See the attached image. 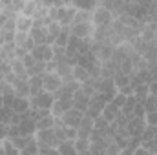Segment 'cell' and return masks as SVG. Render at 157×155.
<instances>
[{
    "mask_svg": "<svg viewBox=\"0 0 157 155\" xmlns=\"http://www.w3.org/2000/svg\"><path fill=\"white\" fill-rule=\"evenodd\" d=\"M53 102H55L53 93H49V91H46V89H44L40 95L29 99V106H31V108H35V110H51Z\"/></svg>",
    "mask_w": 157,
    "mask_h": 155,
    "instance_id": "6da1fadb",
    "label": "cell"
},
{
    "mask_svg": "<svg viewBox=\"0 0 157 155\" xmlns=\"http://www.w3.org/2000/svg\"><path fill=\"white\" fill-rule=\"evenodd\" d=\"M93 22L97 24V28L99 26H112V22H113V13L110 11V9H106V7H97L95 11H93Z\"/></svg>",
    "mask_w": 157,
    "mask_h": 155,
    "instance_id": "7a4b0ae2",
    "label": "cell"
},
{
    "mask_svg": "<svg viewBox=\"0 0 157 155\" xmlns=\"http://www.w3.org/2000/svg\"><path fill=\"white\" fill-rule=\"evenodd\" d=\"M37 142L39 144H44V146H51V148H59V141L55 137V130H40L37 131Z\"/></svg>",
    "mask_w": 157,
    "mask_h": 155,
    "instance_id": "3957f363",
    "label": "cell"
},
{
    "mask_svg": "<svg viewBox=\"0 0 157 155\" xmlns=\"http://www.w3.org/2000/svg\"><path fill=\"white\" fill-rule=\"evenodd\" d=\"M75 13L77 9L73 6H64V7H59V24L62 28H68L73 24V18H75Z\"/></svg>",
    "mask_w": 157,
    "mask_h": 155,
    "instance_id": "277c9868",
    "label": "cell"
},
{
    "mask_svg": "<svg viewBox=\"0 0 157 155\" xmlns=\"http://www.w3.org/2000/svg\"><path fill=\"white\" fill-rule=\"evenodd\" d=\"M31 57L39 62H49L53 60V47L44 44V46H35V49L31 51Z\"/></svg>",
    "mask_w": 157,
    "mask_h": 155,
    "instance_id": "5b68a950",
    "label": "cell"
},
{
    "mask_svg": "<svg viewBox=\"0 0 157 155\" xmlns=\"http://www.w3.org/2000/svg\"><path fill=\"white\" fill-rule=\"evenodd\" d=\"M70 33H71L73 37H78V39H90V35L93 33V26H91V22L71 24V28H70Z\"/></svg>",
    "mask_w": 157,
    "mask_h": 155,
    "instance_id": "8992f818",
    "label": "cell"
},
{
    "mask_svg": "<svg viewBox=\"0 0 157 155\" xmlns=\"http://www.w3.org/2000/svg\"><path fill=\"white\" fill-rule=\"evenodd\" d=\"M91 131H93V119L88 117V115H84L82 120H80V124H78V128H77V139H86V141H90ZM77 139H75V141H77Z\"/></svg>",
    "mask_w": 157,
    "mask_h": 155,
    "instance_id": "52a82bcc",
    "label": "cell"
},
{
    "mask_svg": "<svg viewBox=\"0 0 157 155\" xmlns=\"http://www.w3.org/2000/svg\"><path fill=\"white\" fill-rule=\"evenodd\" d=\"M144 128H146L144 119H137V117H133V119H130V120H128L126 131H128V135H130V137H141V135H143V131H144Z\"/></svg>",
    "mask_w": 157,
    "mask_h": 155,
    "instance_id": "ba28073f",
    "label": "cell"
},
{
    "mask_svg": "<svg viewBox=\"0 0 157 155\" xmlns=\"http://www.w3.org/2000/svg\"><path fill=\"white\" fill-rule=\"evenodd\" d=\"M82 117H84L82 112H78V110H75V108H71L70 112H66L60 119L64 120L66 128H75V130H77L78 124H80V120H82Z\"/></svg>",
    "mask_w": 157,
    "mask_h": 155,
    "instance_id": "9c48e42d",
    "label": "cell"
},
{
    "mask_svg": "<svg viewBox=\"0 0 157 155\" xmlns=\"http://www.w3.org/2000/svg\"><path fill=\"white\" fill-rule=\"evenodd\" d=\"M42 80H44V89L49 91V93H55L62 86V78L59 77L57 73H44Z\"/></svg>",
    "mask_w": 157,
    "mask_h": 155,
    "instance_id": "30bf717a",
    "label": "cell"
},
{
    "mask_svg": "<svg viewBox=\"0 0 157 155\" xmlns=\"http://www.w3.org/2000/svg\"><path fill=\"white\" fill-rule=\"evenodd\" d=\"M73 108V99H57L51 106V112L55 117H62L66 112H70Z\"/></svg>",
    "mask_w": 157,
    "mask_h": 155,
    "instance_id": "8fae6325",
    "label": "cell"
},
{
    "mask_svg": "<svg viewBox=\"0 0 157 155\" xmlns=\"http://www.w3.org/2000/svg\"><path fill=\"white\" fill-rule=\"evenodd\" d=\"M88 106H90V97H88L82 89H78L77 93L73 95V108L84 113V112L88 110Z\"/></svg>",
    "mask_w": 157,
    "mask_h": 155,
    "instance_id": "7c38bea8",
    "label": "cell"
},
{
    "mask_svg": "<svg viewBox=\"0 0 157 155\" xmlns=\"http://www.w3.org/2000/svg\"><path fill=\"white\" fill-rule=\"evenodd\" d=\"M29 39H33V42L37 46L48 44V31H46V28H31L29 29Z\"/></svg>",
    "mask_w": 157,
    "mask_h": 155,
    "instance_id": "4fadbf2b",
    "label": "cell"
},
{
    "mask_svg": "<svg viewBox=\"0 0 157 155\" xmlns=\"http://www.w3.org/2000/svg\"><path fill=\"white\" fill-rule=\"evenodd\" d=\"M29 84V97H37L44 91V80H42V75H37V77H29L28 80Z\"/></svg>",
    "mask_w": 157,
    "mask_h": 155,
    "instance_id": "5bb4252c",
    "label": "cell"
},
{
    "mask_svg": "<svg viewBox=\"0 0 157 155\" xmlns=\"http://www.w3.org/2000/svg\"><path fill=\"white\" fill-rule=\"evenodd\" d=\"M15 49H17V44L15 42H6L2 47H0V59H4V62H13L15 60Z\"/></svg>",
    "mask_w": 157,
    "mask_h": 155,
    "instance_id": "9a60e30c",
    "label": "cell"
},
{
    "mask_svg": "<svg viewBox=\"0 0 157 155\" xmlns=\"http://www.w3.org/2000/svg\"><path fill=\"white\" fill-rule=\"evenodd\" d=\"M141 84H150L148 80V71L143 70V71H132L130 73V86H141Z\"/></svg>",
    "mask_w": 157,
    "mask_h": 155,
    "instance_id": "2e32d148",
    "label": "cell"
},
{
    "mask_svg": "<svg viewBox=\"0 0 157 155\" xmlns=\"http://www.w3.org/2000/svg\"><path fill=\"white\" fill-rule=\"evenodd\" d=\"M13 86V89H15V93H17V97H29V84H28V80H22V78H15V82L11 84Z\"/></svg>",
    "mask_w": 157,
    "mask_h": 155,
    "instance_id": "e0dca14e",
    "label": "cell"
},
{
    "mask_svg": "<svg viewBox=\"0 0 157 155\" xmlns=\"http://www.w3.org/2000/svg\"><path fill=\"white\" fill-rule=\"evenodd\" d=\"M148 95H150V84H141V86L133 88V97H135L137 104H144Z\"/></svg>",
    "mask_w": 157,
    "mask_h": 155,
    "instance_id": "ac0fdd59",
    "label": "cell"
},
{
    "mask_svg": "<svg viewBox=\"0 0 157 155\" xmlns=\"http://www.w3.org/2000/svg\"><path fill=\"white\" fill-rule=\"evenodd\" d=\"M119 113H121V110H119L117 106H115L113 102H108V104L104 106V110H102V113H101V115L104 117L108 122H113V120L119 117Z\"/></svg>",
    "mask_w": 157,
    "mask_h": 155,
    "instance_id": "d6986e66",
    "label": "cell"
},
{
    "mask_svg": "<svg viewBox=\"0 0 157 155\" xmlns=\"http://www.w3.org/2000/svg\"><path fill=\"white\" fill-rule=\"evenodd\" d=\"M29 99H26V97H17L15 99V102H13V112L15 113H26V112H29Z\"/></svg>",
    "mask_w": 157,
    "mask_h": 155,
    "instance_id": "ffe728a7",
    "label": "cell"
},
{
    "mask_svg": "<svg viewBox=\"0 0 157 155\" xmlns=\"http://www.w3.org/2000/svg\"><path fill=\"white\" fill-rule=\"evenodd\" d=\"M60 29H62V26H60L59 22H51V24L46 28V31H48V44H55V40L59 37Z\"/></svg>",
    "mask_w": 157,
    "mask_h": 155,
    "instance_id": "44dd1931",
    "label": "cell"
},
{
    "mask_svg": "<svg viewBox=\"0 0 157 155\" xmlns=\"http://www.w3.org/2000/svg\"><path fill=\"white\" fill-rule=\"evenodd\" d=\"M59 153L60 155H77V148H75V141H64L59 144Z\"/></svg>",
    "mask_w": 157,
    "mask_h": 155,
    "instance_id": "7402d4cb",
    "label": "cell"
},
{
    "mask_svg": "<svg viewBox=\"0 0 157 155\" xmlns=\"http://www.w3.org/2000/svg\"><path fill=\"white\" fill-rule=\"evenodd\" d=\"M35 137L33 135H18V137H15V139H11V142H13V146L20 152V150H24L31 141H33Z\"/></svg>",
    "mask_w": 157,
    "mask_h": 155,
    "instance_id": "603a6c76",
    "label": "cell"
},
{
    "mask_svg": "<svg viewBox=\"0 0 157 155\" xmlns=\"http://www.w3.org/2000/svg\"><path fill=\"white\" fill-rule=\"evenodd\" d=\"M33 28V18L29 17H18L17 18V31H29Z\"/></svg>",
    "mask_w": 157,
    "mask_h": 155,
    "instance_id": "cb8c5ba5",
    "label": "cell"
},
{
    "mask_svg": "<svg viewBox=\"0 0 157 155\" xmlns=\"http://www.w3.org/2000/svg\"><path fill=\"white\" fill-rule=\"evenodd\" d=\"M70 37H71L70 28H62V29H60V33H59V37H57V40H55V46H59V47H66Z\"/></svg>",
    "mask_w": 157,
    "mask_h": 155,
    "instance_id": "d4e9b609",
    "label": "cell"
},
{
    "mask_svg": "<svg viewBox=\"0 0 157 155\" xmlns=\"http://www.w3.org/2000/svg\"><path fill=\"white\" fill-rule=\"evenodd\" d=\"M53 126H55V117L53 115L42 117L40 120H37V131H40V130H51Z\"/></svg>",
    "mask_w": 157,
    "mask_h": 155,
    "instance_id": "484cf974",
    "label": "cell"
},
{
    "mask_svg": "<svg viewBox=\"0 0 157 155\" xmlns=\"http://www.w3.org/2000/svg\"><path fill=\"white\" fill-rule=\"evenodd\" d=\"M110 142H112V141H110ZM106 146H108V141H102V142H91V144H90V155H104Z\"/></svg>",
    "mask_w": 157,
    "mask_h": 155,
    "instance_id": "4316f807",
    "label": "cell"
},
{
    "mask_svg": "<svg viewBox=\"0 0 157 155\" xmlns=\"http://www.w3.org/2000/svg\"><path fill=\"white\" fill-rule=\"evenodd\" d=\"M90 141L86 139H77L75 141V148H77V155H90Z\"/></svg>",
    "mask_w": 157,
    "mask_h": 155,
    "instance_id": "83f0119b",
    "label": "cell"
},
{
    "mask_svg": "<svg viewBox=\"0 0 157 155\" xmlns=\"http://www.w3.org/2000/svg\"><path fill=\"white\" fill-rule=\"evenodd\" d=\"M73 78L77 80V82H86L88 78H90V73H88V70L86 68H80V66H75L73 68Z\"/></svg>",
    "mask_w": 157,
    "mask_h": 155,
    "instance_id": "f1b7e54d",
    "label": "cell"
},
{
    "mask_svg": "<svg viewBox=\"0 0 157 155\" xmlns=\"http://www.w3.org/2000/svg\"><path fill=\"white\" fill-rule=\"evenodd\" d=\"M13 115H15L13 108H7V106L0 108V122H2V124H11V119H13Z\"/></svg>",
    "mask_w": 157,
    "mask_h": 155,
    "instance_id": "f546056e",
    "label": "cell"
},
{
    "mask_svg": "<svg viewBox=\"0 0 157 155\" xmlns=\"http://www.w3.org/2000/svg\"><path fill=\"white\" fill-rule=\"evenodd\" d=\"M144 112L146 113H152V112H157V95H148V99L144 100Z\"/></svg>",
    "mask_w": 157,
    "mask_h": 155,
    "instance_id": "4dcf8cb0",
    "label": "cell"
},
{
    "mask_svg": "<svg viewBox=\"0 0 157 155\" xmlns=\"http://www.w3.org/2000/svg\"><path fill=\"white\" fill-rule=\"evenodd\" d=\"M113 84H115V88H119V89L126 88V86L130 84V75H124V73H117V75L113 77Z\"/></svg>",
    "mask_w": 157,
    "mask_h": 155,
    "instance_id": "1f68e13d",
    "label": "cell"
},
{
    "mask_svg": "<svg viewBox=\"0 0 157 155\" xmlns=\"http://www.w3.org/2000/svg\"><path fill=\"white\" fill-rule=\"evenodd\" d=\"M157 137V126H148L146 124V128H144V131H143V135H141V141L143 142H146V141H150V139H154ZM141 142V144H143Z\"/></svg>",
    "mask_w": 157,
    "mask_h": 155,
    "instance_id": "d6a6232c",
    "label": "cell"
},
{
    "mask_svg": "<svg viewBox=\"0 0 157 155\" xmlns=\"http://www.w3.org/2000/svg\"><path fill=\"white\" fill-rule=\"evenodd\" d=\"M39 153V142H37V139H33L24 150H20V155H37Z\"/></svg>",
    "mask_w": 157,
    "mask_h": 155,
    "instance_id": "836d02e7",
    "label": "cell"
},
{
    "mask_svg": "<svg viewBox=\"0 0 157 155\" xmlns=\"http://www.w3.org/2000/svg\"><path fill=\"white\" fill-rule=\"evenodd\" d=\"M93 128H95V130H110V122L101 115L93 120Z\"/></svg>",
    "mask_w": 157,
    "mask_h": 155,
    "instance_id": "e575fe53",
    "label": "cell"
},
{
    "mask_svg": "<svg viewBox=\"0 0 157 155\" xmlns=\"http://www.w3.org/2000/svg\"><path fill=\"white\" fill-rule=\"evenodd\" d=\"M90 18H91V13H88V11H77V13H75V18H73V24L90 22Z\"/></svg>",
    "mask_w": 157,
    "mask_h": 155,
    "instance_id": "d590c367",
    "label": "cell"
},
{
    "mask_svg": "<svg viewBox=\"0 0 157 155\" xmlns=\"http://www.w3.org/2000/svg\"><path fill=\"white\" fill-rule=\"evenodd\" d=\"M28 39H29L28 33H24V31H17V35H15V44H17V47H22Z\"/></svg>",
    "mask_w": 157,
    "mask_h": 155,
    "instance_id": "8d00e7d4",
    "label": "cell"
},
{
    "mask_svg": "<svg viewBox=\"0 0 157 155\" xmlns=\"http://www.w3.org/2000/svg\"><path fill=\"white\" fill-rule=\"evenodd\" d=\"M97 4L93 2V0H90V2H73V7H78V11H86V9H93Z\"/></svg>",
    "mask_w": 157,
    "mask_h": 155,
    "instance_id": "74e56055",
    "label": "cell"
},
{
    "mask_svg": "<svg viewBox=\"0 0 157 155\" xmlns=\"http://www.w3.org/2000/svg\"><path fill=\"white\" fill-rule=\"evenodd\" d=\"M143 148L148 150V152H152V153L155 155L157 153V137L150 139V141H146V142H143Z\"/></svg>",
    "mask_w": 157,
    "mask_h": 155,
    "instance_id": "f35d334b",
    "label": "cell"
},
{
    "mask_svg": "<svg viewBox=\"0 0 157 155\" xmlns=\"http://www.w3.org/2000/svg\"><path fill=\"white\" fill-rule=\"evenodd\" d=\"M104 155H121V148H119L117 144L112 141V142H108V146H106V152Z\"/></svg>",
    "mask_w": 157,
    "mask_h": 155,
    "instance_id": "ab89813d",
    "label": "cell"
},
{
    "mask_svg": "<svg viewBox=\"0 0 157 155\" xmlns=\"http://www.w3.org/2000/svg\"><path fill=\"white\" fill-rule=\"evenodd\" d=\"M39 152L42 155H60L57 148H51V146H44V144H39Z\"/></svg>",
    "mask_w": 157,
    "mask_h": 155,
    "instance_id": "60d3db41",
    "label": "cell"
},
{
    "mask_svg": "<svg viewBox=\"0 0 157 155\" xmlns=\"http://www.w3.org/2000/svg\"><path fill=\"white\" fill-rule=\"evenodd\" d=\"M39 9V4L37 2H29V4H26L24 6V15L26 17H29V15H35V11Z\"/></svg>",
    "mask_w": 157,
    "mask_h": 155,
    "instance_id": "b9f144b4",
    "label": "cell"
},
{
    "mask_svg": "<svg viewBox=\"0 0 157 155\" xmlns=\"http://www.w3.org/2000/svg\"><path fill=\"white\" fill-rule=\"evenodd\" d=\"M146 71H148V80L150 82H157V66L155 64H148Z\"/></svg>",
    "mask_w": 157,
    "mask_h": 155,
    "instance_id": "7bdbcfd3",
    "label": "cell"
},
{
    "mask_svg": "<svg viewBox=\"0 0 157 155\" xmlns=\"http://www.w3.org/2000/svg\"><path fill=\"white\" fill-rule=\"evenodd\" d=\"M144 122L148 124V126H157V112H152V113H146L144 115Z\"/></svg>",
    "mask_w": 157,
    "mask_h": 155,
    "instance_id": "ee69618b",
    "label": "cell"
},
{
    "mask_svg": "<svg viewBox=\"0 0 157 155\" xmlns=\"http://www.w3.org/2000/svg\"><path fill=\"white\" fill-rule=\"evenodd\" d=\"M124 102H126V95H122V93H117V95H115V99H113V104L117 106L119 110H122Z\"/></svg>",
    "mask_w": 157,
    "mask_h": 155,
    "instance_id": "f6af8a7d",
    "label": "cell"
},
{
    "mask_svg": "<svg viewBox=\"0 0 157 155\" xmlns=\"http://www.w3.org/2000/svg\"><path fill=\"white\" fill-rule=\"evenodd\" d=\"M144 115H146L144 106H143V104H137L135 110H133V117H137V119H144Z\"/></svg>",
    "mask_w": 157,
    "mask_h": 155,
    "instance_id": "bcb514c9",
    "label": "cell"
},
{
    "mask_svg": "<svg viewBox=\"0 0 157 155\" xmlns=\"http://www.w3.org/2000/svg\"><path fill=\"white\" fill-rule=\"evenodd\" d=\"M9 126L11 124H2L0 122V139H7L9 137Z\"/></svg>",
    "mask_w": 157,
    "mask_h": 155,
    "instance_id": "7dc6e473",
    "label": "cell"
},
{
    "mask_svg": "<svg viewBox=\"0 0 157 155\" xmlns=\"http://www.w3.org/2000/svg\"><path fill=\"white\" fill-rule=\"evenodd\" d=\"M9 15H11V13H9L7 9H6V11H0V29H2V28L6 26V22L9 20Z\"/></svg>",
    "mask_w": 157,
    "mask_h": 155,
    "instance_id": "c3c4849f",
    "label": "cell"
},
{
    "mask_svg": "<svg viewBox=\"0 0 157 155\" xmlns=\"http://www.w3.org/2000/svg\"><path fill=\"white\" fill-rule=\"evenodd\" d=\"M66 139L68 141H75L77 139V130L75 128H66Z\"/></svg>",
    "mask_w": 157,
    "mask_h": 155,
    "instance_id": "681fc988",
    "label": "cell"
},
{
    "mask_svg": "<svg viewBox=\"0 0 157 155\" xmlns=\"http://www.w3.org/2000/svg\"><path fill=\"white\" fill-rule=\"evenodd\" d=\"M141 142H143V141H141V137H130V144H128V148L137 150V146H139Z\"/></svg>",
    "mask_w": 157,
    "mask_h": 155,
    "instance_id": "f907efd6",
    "label": "cell"
},
{
    "mask_svg": "<svg viewBox=\"0 0 157 155\" xmlns=\"http://www.w3.org/2000/svg\"><path fill=\"white\" fill-rule=\"evenodd\" d=\"M35 46H37V44H35V42H33V39H28V40H26V44H24V46H22V47H24V49H26V51H28V53H31V51H33V49H35Z\"/></svg>",
    "mask_w": 157,
    "mask_h": 155,
    "instance_id": "816d5d0a",
    "label": "cell"
},
{
    "mask_svg": "<svg viewBox=\"0 0 157 155\" xmlns=\"http://www.w3.org/2000/svg\"><path fill=\"white\" fill-rule=\"evenodd\" d=\"M53 71H57V62L55 60L46 62V73H53Z\"/></svg>",
    "mask_w": 157,
    "mask_h": 155,
    "instance_id": "f5cc1de1",
    "label": "cell"
},
{
    "mask_svg": "<svg viewBox=\"0 0 157 155\" xmlns=\"http://www.w3.org/2000/svg\"><path fill=\"white\" fill-rule=\"evenodd\" d=\"M119 93H122V95L130 97V95H133V86H130V84H128V86H126V88H122V89H121Z\"/></svg>",
    "mask_w": 157,
    "mask_h": 155,
    "instance_id": "db71d44e",
    "label": "cell"
},
{
    "mask_svg": "<svg viewBox=\"0 0 157 155\" xmlns=\"http://www.w3.org/2000/svg\"><path fill=\"white\" fill-rule=\"evenodd\" d=\"M133 155H154V153H152V152H148V150H144V148L141 146V148H137V150L133 152Z\"/></svg>",
    "mask_w": 157,
    "mask_h": 155,
    "instance_id": "11a10c76",
    "label": "cell"
},
{
    "mask_svg": "<svg viewBox=\"0 0 157 155\" xmlns=\"http://www.w3.org/2000/svg\"><path fill=\"white\" fill-rule=\"evenodd\" d=\"M22 122V113H15L11 119V124H20Z\"/></svg>",
    "mask_w": 157,
    "mask_h": 155,
    "instance_id": "9f6ffc18",
    "label": "cell"
},
{
    "mask_svg": "<svg viewBox=\"0 0 157 155\" xmlns=\"http://www.w3.org/2000/svg\"><path fill=\"white\" fill-rule=\"evenodd\" d=\"M2 91H4V82H0V95H2Z\"/></svg>",
    "mask_w": 157,
    "mask_h": 155,
    "instance_id": "6f0895ef",
    "label": "cell"
},
{
    "mask_svg": "<svg viewBox=\"0 0 157 155\" xmlns=\"http://www.w3.org/2000/svg\"><path fill=\"white\" fill-rule=\"evenodd\" d=\"M0 155H6V153H4V150H2V153H0Z\"/></svg>",
    "mask_w": 157,
    "mask_h": 155,
    "instance_id": "680465c9",
    "label": "cell"
},
{
    "mask_svg": "<svg viewBox=\"0 0 157 155\" xmlns=\"http://www.w3.org/2000/svg\"><path fill=\"white\" fill-rule=\"evenodd\" d=\"M37 155H42V153H40V152H39V153H37Z\"/></svg>",
    "mask_w": 157,
    "mask_h": 155,
    "instance_id": "91938a15",
    "label": "cell"
},
{
    "mask_svg": "<svg viewBox=\"0 0 157 155\" xmlns=\"http://www.w3.org/2000/svg\"><path fill=\"white\" fill-rule=\"evenodd\" d=\"M155 155H157V153H155Z\"/></svg>",
    "mask_w": 157,
    "mask_h": 155,
    "instance_id": "94428289",
    "label": "cell"
}]
</instances>
